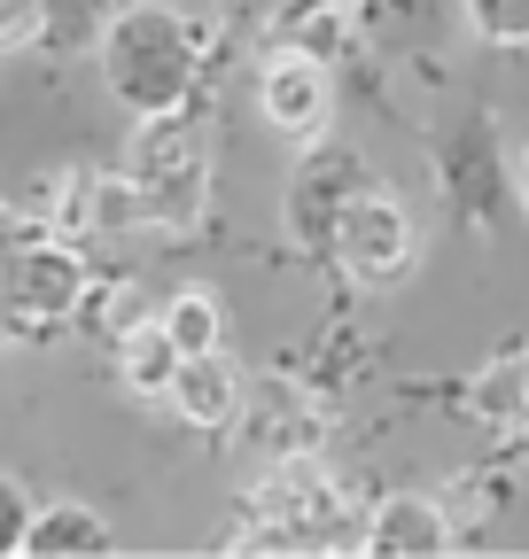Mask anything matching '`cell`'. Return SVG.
I'll use <instances>...</instances> for the list:
<instances>
[{
    "label": "cell",
    "instance_id": "277c9868",
    "mask_svg": "<svg viewBox=\"0 0 529 559\" xmlns=\"http://www.w3.org/2000/svg\"><path fill=\"white\" fill-rule=\"evenodd\" d=\"M86 288H94L86 257L55 226H39V218H9V226H0V311H9V326L47 334L62 319H79Z\"/></svg>",
    "mask_w": 529,
    "mask_h": 559
},
{
    "label": "cell",
    "instance_id": "3957f363",
    "mask_svg": "<svg viewBox=\"0 0 529 559\" xmlns=\"http://www.w3.org/2000/svg\"><path fill=\"white\" fill-rule=\"evenodd\" d=\"M358 521L366 513L343 498V481L296 451L249 489V536H234V551H358Z\"/></svg>",
    "mask_w": 529,
    "mask_h": 559
},
{
    "label": "cell",
    "instance_id": "4fadbf2b",
    "mask_svg": "<svg viewBox=\"0 0 529 559\" xmlns=\"http://www.w3.org/2000/svg\"><path fill=\"white\" fill-rule=\"evenodd\" d=\"M156 326H164V342L179 349V358H203V349L226 342V311H219L211 288H179L172 304H156Z\"/></svg>",
    "mask_w": 529,
    "mask_h": 559
},
{
    "label": "cell",
    "instance_id": "ac0fdd59",
    "mask_svg": "<svg viewBox=\"0 0 529 559\" xmlns=\"http://www.w3.org/2000/svg\"><path fill=\"white\" fill-rule=\"evenodd\" d=\"M24 521H32V489L16 474H0V551L24 544Z\"/></svg>",
    "mask_w": 529,
    "mask_h": 559
},
{
    "label": "cell",
    "instance_id": "8992f818",
    "mask_svg": "<svg viewBox=\"0 0 529 559\" xmlns=\"http://www.w3.org/2000/svg\"><path fill=\"white\" fill-rule=\"evenodd\" d=\"M257 109H264V124H273L281 140H296V148L327 140V124H336V70H327V55H311V47L264 55Z\"/></svg>",
    "mask_w": 529,
    "mask_h": 559
},
{
    "label": "cell",
    "instance_id": "52a82bcc",
    "mask_svg": "<svg viewBox=\"0 0 529 559\" xmlns=\"http://www.w3.org/2000/svg\"><path fill=\"white\" fill-rule=\"evenodd\" d=\"M459 528H451V506L428 498V489H397V498H381L366 521H358V551L374 559H428L444 551Z\"/></svg>",
    "mask_w": 529,
    "mask_h": 559
},
{
    "label": "cell",
    "instance_id": "30bf717a",
    "mask_svg": "<svg viewBox=\"0 0 529 559\" xmlns=\"http://www.w3.org/2000/svg\"><path fill=\"white\" fill-rule=\"evenodd\" d=\"M436 187H444V202H451V210H459V218H468V226H483L491 194L506 187V171H491V124H468L459 140H444Z\"/></svg>",
    "mask_w": 529,
    "mask_h": 559
},
{
    "label": "cell",
    "instance_id": "7c38bea8",
    "mask_svg": "<svg viewBox=\"0 0 529 559\" xmlns=\"http://www.w3.org/2000/svg\"><path fill=\"white\" fill-rule=\"evenodd\" d=\"M109 349H117V373H125V389H132V396H156V404H164V389H172V373H179V349L164 342L156 311H149L141 326H125V334H117Z\"/></svg>",
    "mask_w": 529,
    "mask_h": 559
},
{
    "label": "cell",
    "instance_id": "5bb4252c",
    "mask_svg": "<svg viewBox=\"0 0 529 559\" xmlns=\"http://www.w3.org/2000/svg\"><path fill=\"white\" fill-rule=\"evenodd\" d=\"M521 404H529V358H491L468 381V412L483 428H521Z\"/></svg>",
    "mask_w": 529,
    "mask_h": 559
},
{
    "label": "cell",
    "instance_id": "44dd1931",
    "mask_svg": "<svg viewBox=\"0 0 529 559\" xmlns=\"http://www.w3.org/2000/svg\"><path fill=\"white\" fill-rule=\"evenodd\" d=\"M521 436H529V404H521Z\"/></svg>",
    "mask_w": 529,
    "mask_h": 559
},
{
    "label": "cell",
    "instance_id": "e0dca14e",
    "mask_svg": "<svg viewBox=\"0 0 529 559\" xmlns=\"http://www.w3.org/2000/svg\"><path fill=\"white\" fill-rule=\"evenodd\" d=\"M39 47V0H0V55Z\"/></svg>",
    "mask_w": 529,
    "mask_h": 559
},
{
    "label": "cell",
    "instance_id": "8fae6325",
    "mask_svg": "<svg viewBox=\"0 0 529 559\" xmlns=\"http://www.w3.org/2000/svg\"><path fill=\"white\" fill-rule=\"evenodd\" d=\"M16 551L24 559H94V551H109V521L94 506H32Z\"/></svg>",
    "mask_w": 529,
    "mask_h": 559
},
{
    "label": "cell",
    "instance_id": "9c48e42d",
    "mask_svg": "<svg viewBox=\"0 0 529 559\" xmlns=\"http://www.w3.org/2000/svg\"><path fill=\"white\" fill-rule=\"evenodd\" d=\"M164 404L187 419V428H234L242 404H249V381H242V366L226 358V349H203V358H179Z\"/></svg>",
    "mask_w": 529,
    "mask_h": 559
},
{
    "label": "cell",
    "instance_id": "7a4b0ae2",
    "mask_svg": "<svg viewBox=\"0 0 529 559\" xmlns=\"http://www.w3.org/2000/svg\"><path fill=\"white\" fill-rule=\"evenodd\" d=\"M132 187V210L141 226L156 234H187L211 202V124L195 109H164V117H132V148H125V171Z\"/></svg>",
    "mask_w": 529,
    "mask_h": 559
},
{
    "label": "cell",
    "instance_id": "5b68a950",
    "mask_svg": "<svg viewBox=\"0 0 529 559\" xmlns=\"http://www.w3.org/2000/svg\"><path fill=\"white\" fill-rule=\"evenodd\" d=\"M327 257L343 264V280H351V288H397V280L413 272V257H421L413 210L397 202L389 187H374V179H366V187L343 202L336 234H327Z\"/></svg>",
    "mask_w": 529,
    "mask_h": 559
},
{
    "label": "cell",
    "instance_id": "6da1fadb",
    "mask_svg": "<svg viewBox=\"0 0 529 559\" xmlns=\"http://www.w3.org/2000/svg\"><path fill=\"white\" fill-rule=\"evenodd\" d=\"M94 55H102V79L125 102V117L187 109L195 70H203V39H195V24L179 9H164V0H117Z\"/></svg>",
    "mask_w": 529,
    "mask_h": 559
},
{
    "label": "cell",
    "instance_id": "ba28073f",
    "mask_svg": "<svg viewBox=\"0 0 529 559\" xmlns=\"http://www.w3.org/2000/svg\"><path fill=\"white\" fill-rule=\"evenodd\" d=\"M366 187V171L351 164V156H336V148H304V164H296V179H289V226H296V241L304 249H327V234H336V218H343V202Z\"/></svg>",
    "mask_w": 529,
    "mask_h": 559
},
{
    "label": "cell",
    "instance_id": "9a60e30c",
    "mask_svg": "<svg viewBox=\"0 0 529 559\" xmlns=\"http://www.w3.org/2000/svg\"><path fill=\"white\" fill-rule=\"evenodd\" d=\"M109 9H117V0H39V47H55V55H94Z\"/></svg>",
    "mask_w": 529,
    "mask_h": 559
},
{
    "label": "cell",
    "instance_id": "d6986e66",
    "mask_svg": "<svg viewBox=\"0 0 529 559\" xmlns=\"http://www.w3.org/2000/svg\"><path fill=\"white\" fill-rule=\"evenodd\" d=\"M514 187H521V210H529V140H521V156H514Z\"/></svg>",
    "mask_w": 529,
    "mask_h": 559
},
{
    "label": "cell",
    "instance_id": "ffe728a7",
    "mask_svg": "<svg viewBox=\"0 0 529 559\" xmlns=\"http://www.w3.org/2000/svg\"><path fill=\"white\" fill-rule=\"evenodd\" d=\"M397 9H436V0H397Z\"/></svg>",
    "mask_w": 529,
    "mask_h": 559
},
{
    "label": "cell",
    "instance_id": "2e32d148",
    "mask_svg": "<svg viewBox=\"0 0 529 559\" xmlns=\"http://www.w3.org/2000/svg\"><path fill=\"white\" fill-rule=\"evenodd\" d=\"M468 24L491 47H529V0H468Z\"/></svg>",
    "mask_w": 529,
    "mask_h": 559
}]
</instances>
